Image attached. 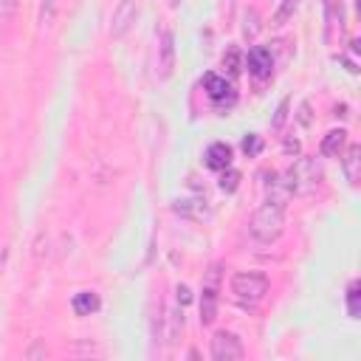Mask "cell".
<instances>
[{"instance_id": "6da1fadb", "label": "cell", "mask_w": 361, "mask_h": 361, "mask_svg": "<svg viewBox=\"0 0 361 361\" xmlns=\"http://www.w3.org/2000/svg\"><path fill=\"white\" fill-rule=\"evenodd\" d=\"M249 232L254 240L260 243H274L282 237L285 232V206L282 204H274V201H265L249 221Z\"/></svg>"}, {"instance_id": "7a4b0ae2", "label": "cell", "mask_w": 361, "mask_h": 361, "mask_svg": "<svg viewBox=\"0 0 361 361\" xmlns=\"http://www.w3.org/2000/svg\"><path fill=\"white\" fill-rule=\"evenodd\" d=\"M285 180H288V187L294 195H308L319 187V180H322V166L316 158H299L294 161V166L285 172Z\"/></svg>"}, {"instance_id": "3957f363", "label": "cell", "mask_w": 361, "mask_h": 361, "mask_svg": "<svg viewBox=\"0 0 361 361\" xmlns=\"http://www.w3.org/2000/svg\"><path fill=\"white\" fill-rule=\"evenodd\" d=\"M232 294L243 305H257L268 294V277L257 271H240L232 277Z\"/></svg>"}, {"instance_id": "277c9868", "label": "cell", "mask_w": 361, "mask_h": 361, "mask_svg": "<svg viewBox=\"0 0 361 361\" xmlns=\"http://www.w3.org/2000/svg\"><path fill=\"white\" fill-rule=\"evenodd\" d=\"M136 15H138V4H136V0H119V6L113 9V18H110V37L113 40L127 37V32L136 23Z\"/></svg>"}, {"instance_id": "5b68a950", "label": "cell", "mask_w": 361, "mask_h": 361, "mask_svg": "<svg viewBox=\"0 0 361 361\" xmlns=\"http://www.w3.org/2000/svg\"><path fill=\"white\" fill-rule=\"evenodd\" d=\"M243 355H246V347H243V341L235 333L221 330V333L212 336V358H218V361H235V358H243Z\"/></svg>"}, {"instance_id": "8992f818", "label": "cell", "mask_w": 361, "mask_h": 361, "mask_svg": "<svg viewBox=\"0 0 361 361\" xmlns=\"http://www.w3.org/2000/svg\"><path fill=\"white\" fill-rule=\"evenodd\" d=\"M218 277H221V265H212L209 282L204 285V296H201V324H212L218 319Z\"/></svg>"}, {"instance_id": "52a82bcc", "label": "cell", "mask_w": 361, "mask_h": 361, "mask_svg": "<svg viewBox=\"0 0 361 361\" xmlns=\"http://www.w3.org/2000/svg\"><path fill=\"white\" fill-rule=\"evenodd\" d=\"M246 68H249V74H251L254 79L271 77V71H274V54H271V48L254 46V48L249 51V57H246Z\"/></svg>"}, {"instance_id": "ba28073f", "label": "cell", "mask_w": 361, "mask_h": 361, "mask_svg": "<svg viewBox=\"0 0 361 361\" xmlns=\"http://www.w3.org/2000/svg\"><path fill=\"white\" fill-rule=\"evenodd\" d=\"M204 91H206V96H209L212 102H218V105H226V107L235 105V91H232V85L226 82V77H221V74H206V77H204Z\"/></svg>"}, {"instance_id": "9c48e42d", "label": "cell", "mask_w": 361, "mask_h": 361, "mask_svg": "<svg viewBox=\"0 0 361 361\" xmlns=\"http://www.w3.org/2000/svg\"><path fill=\"white\" fill-rule=\"evenodd\" d=\"M172 68H175V34L169 29H164L161 40H158V77L169 79Z\"/></svg>"}, {"instance_id": "30bf717a", "label": "cell", "mask_w": 361, "mask_h": 361, "mask_svg": "<svg viewBox=\"0 0 361 361\" xmlns=\"http://www.w3.org/2000/svg\"><path fill=\"white\" fill-rule=\"evenodd\" d=\"M172 212L180 215V218H190V221H206V218H212V209L206 206L204 198H178L172 204Z\"/></svg>"}, {"instance_id": "8fae6325", "label": "cell", "mask_w": 361, "mask_h": 361, "mask_svg": "<svg viewBox=\"0 0 361 361\" xmlns=\"http://www.w3.org/2000/svg\"><path fill=\"white\" fill-rule=\"evenodd\" d=\"M268 180H265V201H274V204H288V198L294 195L291 192V187H288V180H285V175H280V172H268L265 175Z\"/></svg>"}, {"instance_id": "7c38bea8", "label": "cell", "mask_w": 361, "mask_h": 361, "mask_svg": "<svg viewBox=\"0 0 361 361\" xmlns=\"http://www.w3.org/2000/svg\"><path fill=\"white\" fill-rule=\"evenodd\" d=\"M204 164H206L209 169H215V172H221V169L232 166V147H229V144H223V141L209 144V147H206V152H204Z\"/></svg>"}, {"instance_id": "4fadbf2b", "label": "cell", "mask_w": 361, "mask_h": 361, "mask_svg": "<svg viewBox=\"0 0 361 361\" xmlns=\"http://www.w3.org/2000/svg\"><path fill=\"white\" fill-rule=\"evenodd\" d=\"M341 169H344V178L355 187L358 184V166H361V147L358 144H350L347 150H341Z\"/></svg>"}, {"instance_id": "5bb4252c", "label": "cell", "mask_w": 361, "mask_h": 361, "mask_svg": "<svg viewBox=\"0 0 361 361\" xmlns=\"http://www.w3.org/2000/svg\"><path fill=\"white\" fill-rule=\"evenodd\" d=\"M344 144H347V130H330L324 138H322V144H319V152L324 155V158H339L341 155V150H344Z\"/></svg>"}, {"instance_id": "9a60e30c", "label": "cell", "mask_w": 361, "mask_h": 361, "mask_svg": "<svg viewBox=\"0 0 361 361\" xmlns=\"http://www.w3.org/2000/svg\"><path fill=\"white\" fill-rule=\"evenodd\" d=\"M71 308H74L77 316H91V313H96V310L102 308V299H99V294H93V291H79V294H74Z\"/></svg>"}, {"instance_id": "2e32d148", "label": "cell", "mask_w": 361, "mask_h": 361, "mask_svg": "<svg viewBox=\"0 0 361 361\" xmlns=\"http://www.w3.org/2000/svg\"><path fill=\"white\" fill-rule=\"evenodd\" d=\"M324 20H327V29H336L344 32V6L341 0H324Z\"/></svg>"}, {"instance_id": "e0dca14e", "label": "cell", "mask_w": 361, "mask_h": 361, "mask_svg": "<svg viewBox=\"0 0 361 361\" xmlns=\"http://www.w3.org/2000/svg\"><path fill=\"white\" fill-rule=\"evenodd\" d=\"M164 322H166V327H164V339H166V344H175V341H178V336L184 333V316H178L175 310H166Z\"/></svg>"}, {"instance_id": "ac0fdd59", "label": "cell", "mask_w": 361, "mask_h": 361, "mask_svg": "<svg viewBox=\"0 0 361 361\" xmlns=\"http://www.w3.org/2000/svg\"><path fill=\"white\" fill-rule=\"evenodd\" d=\"M347 316L350 319H358L361 316V282L353 280L347 285Z\"/></svg>"}, {"instance_id": "d6986e66", "label": "cell", "mask_w": 361, "mask_h": 361, "mask_svg": "<svg viewBox=\"0 0 361 361\" xmlns=\"http://www.w3.org/2000/svg\"><path fill=\"white\" fill-rule=\"evenodd\" d=\"M296 9H299V0H282L280 9H277V15H274V26H285V23L296 15Z\"/></svg>"}, {"instance_id": "ffe728a7", "label": "cell", "mask_w": 361, "mask_h": 361, "mask_svg": "<svg viewBox=\"0 0 361 361\" xmlns=\"http://www.w3.org/2000/svg\"><path fill=\"white\" fill-rule=\"evenodd\" d=\"M223 192H235L237 187H240V172L235 169V166H226V169H221V184H218Z\"/></svg>"}, {"instance_id": "44dd1931", "label": "cell", "mask_w": 361, "mask_h": 361, "mask_svg": "<svg viewBox=\"0 0 361 361\" xmlns=\"http://www.w3.org/2000/svg\"><path fill=\"white\" fill-rule=\"evenodd\" d=\"M260 15H257V9H249L246 15H243V34L249 37V40H254L257 34H260Z\"/></svg>"}, {"instance_id": "7402d4cb", "label": "cell", "mask_w": 361, "mask_h": 361, "mask_svg": "<svg viewBox=\"0 0 361 361\" xmlns=\"http://www.w3.org/2000/svg\"><path fill=\"white\" fill-rule=\"evenodd\" d=\"M240 147H243V152H246L249 158H254V155H260V152H263V138H260L257 133H249V136L243 138V144H240Z\"/></svg>"}, {"instance_id": "603a6c76", "label": "cell", "mask_w": 361, "mask_h": 361, "mask_svg": "<svg viewBox=\"0 0 361 361\" xmlns=\"http://www.w3.org/2000/svg\"><path fill=\"white\" fill-rule=\"evenodd\" d=\"M54 15H57L54 0H46V4L40 6V26H51L54 23Z\"/></svg>"}, {"instance_id": "cb8c5ba5", "label": "cell", "mask_w": 361, "mask_h": 361, "mask_svg": "<svg viewBox=\"0 0 361 361\" xmlns=\"http://www.w3.org/2000/svg\"><path fill=\"white\" fill-rule=\"evenodd\" d=\"M288 107H291V102H288V99H282V102H280V107H277V116L271 119V127H274V130H280V127L285 124V119H288Z\"/></svg>"}, {"instance_id": "d4e9b609", "label": "cell", "mask_w": 361, "mask_h": 361, "mask_svg": "<svg viewBox=\"0 0 361 361\" xmlns=\"http://www.w3.org/2000/svg\"><path fill=\"white\" fill-rule=\"evenodd\" d=\"M223 65H226L232 74L240 71V54H237V48H229V51L223 54Z\"/></svg>"}, {"instance_id": "484cf974", "label": "cell", "mask_w": 361, "mask_h": 361, "mask_svg": "<svg viewBox=\"0 0 361 361\" xmlns=\"http://www.w3.org/2000/svg\"><path fill=\"white\" fill-rule=\"evenodd\" d=\"M175 296H178V305H190V302H192L190 285H178V288H175Z\"/></svg>"}, {"instance_id": "4316f807", "label": "cell", "mask_w": 361, "mask_h": 361, "mask_svg": "<svg viewBox=\"0 0 361 361\" xmlns=\"http://www.w3.org/2000/svg\"><path fill=\"white\" fill-rule=\"evenodd\" d=\"M299 124H310V105L308 102H302V107H299Z\"/></svg>"}, {"instance_id": "83f0119b", "label": "cell", "mask_w": 361, "mask_h": 361, "mask_svg": "<svg viewBox=\"0 0 361 361\" xmlns=\"http://www.w3.org/2000/svg\"><path fill=\"white\" fill-rule=\"evenodd\" d=\"M26 355H29V358H40V355H46V347H43V341H37V344H34V347H32Z\"/></svg>"}, {"instance_id": "f1b7e54d", "label": "cell", "mask_w": 361, "mask_h": 361, "mask_svg": "<svg viewBox=\"0 0 361 361\" xmlns=\"http://www.w3.org/2000/svg\"><path fill=\"white\" fill-rule=\"evenodd\" d=\"M285 152H299V141H285Z\"/></svg>"}]
</instances>
